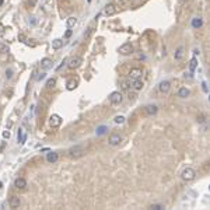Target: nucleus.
Returning a JSON list of instances; mask_svg holds the SVG:
<instances>
[{
	"mask_svg": "<svg viewBox=\"0 0 210 210\" xmlns=\"http://www.w3.org/2000/svg\"><path fill=\"white\" fill-rule=\"evenodd\" d=\"M3 137H4V139H10V132H9V130H4V132H3Z\"/></svg>",
	"mask_w": 210,
	"mask_h": 210,
	"instance_id": "nucleus-34",
	"label": "nucleus"
},
{
	"mask_svg": "<svg viewBox=\"0 0 210 210\" xmlns=\"http://www.w3.org/2000/svg\"><path fill=\"white\" fill-rule=\"evenodd\" d=\"M60 125H62V118L59 115H56V113L50 115V118H49V126L50 128H59Z\"/></svg>",
	"mask_w": 210,
	"mask_h": 210,
	"instance_id": "nucleus-5",
	"label": "nucleus"
},
{
	"mask_svg": "<svg viewBox=\"0 0 210 210\" xmlns=\"http://www.w3.org/2000/svg\"><path fill=\"white\" fill-rule=\"evenodd\" d=\"M67 154L70 158H80L85 154V147L83 144H76L67 150Z\"/></svg>",
	"mask_w": 210,
	"mask_h": 210,
	"instance_id": "nucleus-1",
	"label": "nucleus"
},
{
	"mask_svg": "<svg viewBox=\"0 0 210 210\" xmlns=\"http://www.w3.org/2000/svg\"><path fill=\"white\" fill-rule=\"evenodd\" d=\"M76 24H77V18H76V17H69V18H67V21H66L67 28H73Z\"/></svg>",
	"mask_w": 210,
	"mask_h": 210,
	"instance_id": "nucleus-22",
	"label": "nucleus"
},
{
	"mask_svg": "<svg viewBox=\"0 0 210 210\" xmlns=\"http://www.w3.org/2000/svg\"><path fill=\"white\" fill-rule=\"evenodd\" d=\"M14 186H16L17 189H24L27 186V181L24 178H17L16 181H14Z\"/></svg>",
	"mask_w": 210,
	"mask_h": 210,
	"instance_id": "nucleus-14",
	"label": "nucleus"
},
{
	"mask_svg": "<svg viewBox=\"0 0 210 210\" xmlns=\"http://www.w3.org/2000/svg\"><path fill=\"white\" fill-rule=\"evenodd\" d=\"M132 87H133V90H136V91H140V90L144 87V84H143V81L140 80V79H136V80L132 81Z\"/></svg>",
	"mask_w": 210,
	"mask_h": 210,
	"instance_id": "nucleus-17",
	"label": "nucleus"
},
{
	"mask_svg": "<svg viewBox=\"0 0 210 210\" xmlns=\"http://www.w3.org/2000/svg\"><path fill=\"white\" fill-rule=\"evenodd\" d=\"M189 94H191V91L186 87H181L178 90V97L179 98H186V97H189Z\"/></svg>",
	"mask_w": 210,
	"mask_h": 210,
	"instance_id": "nucleus-18",
	"label": "nucleus"
},
{
	"mask_svg": "<svg viewBox=\"0 0 210 210\" xmlns=\"http://www.w3.org/2000/svg\"><path fill=\"white\" fill-rule=\"evenodd\" d=\"M81 63H83V59H81L80 56H73V58L69 60L67 66H69L70 69H77V67H80Z\"/></svg>",
	"mask_w": 210,
	"mask_h": 210,
	"instance_id": "nucleus-8",
	"label": "nucleus"
},
{
	"mask_svg": "<svg viewBox=\"0 0 210 210\" xmlns=\"http://www.w3.org/2000/svg\"><path fill=\"white\" fill-rule=\"evenodd\" d=\"M107 130H108V128L102 125V126H99V128H98V129H97V132H95V133H97V136H101V134H104V133H107Z\"/></svg>",
	"mask_w": 210,
	"mask_h": 210,
	"instance_id": "nucleus-27",
	"label": "nucleus"
},
{
	"mask_svg": "<svg viewBox=\"0 0 210 210\" xmlns=\"http://www.w3.org/2000/svg\"><path fill=\"white\" fill-rule=\"evenodd\" d=\"M148 209H151V210H161V209H164V206H161V205H151Z\"/></svg>",
	"mask_w": 210,
	"mask_h": 210,
	"instance_id": "nucleus-32",
	"label": "nucleus"
},
{
	"mask_svg": "<svg viewBox=\"0 0 210 210\" xmlns=\"http://www.w3.org/2000/svg\"><path fill=\"white\" fill-rule=\"evenodd\" d=\"M146 1H147V0H134L133 4H132V7H133V9H137V7H140L142 4H144Z\"/></svg>",
	"mask_w": 210,
	"mask_h": 210,
	"instance_id": "nucleus-26",
	"label": "nucleus"
},
{
	"mask_svg": "<svg viewBox=\"0 0 210 210\" xmlns=\"http://www.w3.org/2000/svg\"><path fill=\"white\" fill-rule=\"evenodd\" d=\"M196 121H197V122H199V123H203V122H205V121H206V119H205V116H203V115H200V116H199V118H197V119H196Z\"/></svg>",
	"mask_w": 210,
	"mask_h": 210,
	"instance_id": "nucleus-35",
	"label": "nucleus"
},
{
	"mask_svg": "<svg viewBox=\"0 0 210 210\" xmlns=\"http://www.w3.org/2000/svg\"><path fill=\"white\" fill-rule=\"evenodd\" d=\"M4 30H6V28H4V25H3V24H0V36H1V35H4Z\"/></svg>",
	"mask_w": 210,
	"mask_h": 210,
	"instance_id": "nucleus-37",
	"label": "nucleus"
},
{
	"mask_svg": "<svg viewBox=\"0 0 210 210\" xmlns=\"http://www.w3.org/2000/svg\"><path fill=\"white\" fill-rule=\"evenodd\" d=\"M20 205H21L20 197H17V196H11V197H10V200H9V206H10L11 209H18Z\"/></svg>",
	"mask_w": 210,
	"mask_h": 210,
	"instance_id": "nucleus-12",
	"label": "nucleus"
},
{
	"mask_svg": "<svg viewBox=\"0 0 210 210\" xmlns=\"http://www.w3.org/2000/svg\"><path fill=\"white\" fill-rule=\"evenodd\" d=\"M121 142H122V136L119 134V133H113L111 134V137H109V140H108V143L111 146H119L121 144Z\"/></svg>",
	"mask_w": 210,
	"mask_h": 210,
	"instance_id": "nucleus-9",
	"label": "nucleus"
},
{
	"mask_svg": "<svg viewBox=\"0 0 210 210\" xmlns=\"http://www.w3.org/2000/svg\"><path fill=\"white\" fill-rule=\"evenodd\" d=\"M59 160V154L58 153H55V151H50L48 153V156H46V161L50 162V164H53V162H56Z\"/></svg>",
	"mask_w": 210,
	"mask_h": 210,
	"instance_id": "nucleus-16",
	"label": "nucleus"
},
{
	"mask_svg": "<svg viewBox=\"0 0 210 210\" xmlns=\"http://www.w3.org/2000/svg\"><path fill=\"white\" fill-rule=\"evenodd\" d=\"M35 3H36V0H30V1H28V6H30V7H34Z\"/></svg>",
	"mask_w": 210,
	"mask_h": 210,
	"instance_id": "nucleus-39",
	"label": "nucleus"
},
{
	"mask_svg": "<svg viewBox=\"0 0 210 210\" xmlns=\"http://www.w3.org/2000/svg\"><path fill=\"white\" fill-rule=\"evenodd\" d=\"M6 77L7 79H11L13 77V69H7L6 70Z\"/></svg>",
	"mask_w": 210,
	"mask_h": 210,
	"instance_id": "nucleus-33",
	"label": "nucleus"
},
{
	"mask_svg": "<svg viewBox=\"0 0 210 210\" xmlns=\"http://www.w3.org/2000/svg\"><path fill=\"white\" fill-rule=\"evenodd\" d=\"M97 18H98V17H95V20H94V21H93V23L88 25V28H87V32L84 34V36H85V38H88V36L93 34V31L95 30V27H97V21H98Z\"/></svg>",
	"mask_w": 210,
	"mask_h": 210,
	"instance_id": "nucleus-15",
	"label": "nucleus"
},
{
	"mask_svg": "<svg viewBox=\"0 0 210 210\" xmlns=\"http://www.w3.org/2000/svg\"><path fill=\"white\" fill-rule=\"evenodd\" d=\"M113 121H115V123H123L125 122V116H122V115H116L115 118H113Z\"/></svg>",
	"mask_w": 210,
	"mask_h": 210,
	"instance_id": "nucleus-28",
	"label": "nucleus"
},
{
	"mask_svg": "<svg viewBox=\"0 0 210 210\" xmlns=\"http://www.w3.org/2000/svg\"><path fill=\"white\" fill-rule=\"evenodd\" d=\"M133 50H134L133 45L129 44V42H126V44H123V45L119 48V53H121V55H130V53H133Z\"/></svg>",
	"mask_w": 210,
	"mask_h": 210,
	"instance_id": "nucleus-7",
	"label": "nucleus"
},
{
	"mask_svg": "<svg viewBox=\"0 0 210 210\" xmlns=\"http://www.w3.org/2000/svg\"><path fill=\"white\" fill-rule=\"evenodd\" d=\"M196 66H197V59H196V58H192L191 62H189V70H191V73L196 69Z\"/></svg>",
	"mask_w": 210,
	"mask_h": 210,
	"instance_id": "nucleus-25",
	"label": "nucleus"
},
{
	"mask_svg": "<svg viewBox=\"0 0 210 210\" xmlns=\"http://www.w3.org/2000/svg\"><path fill=\"white\" fill-rule=\"evenodd\" d=\"M30 23H31L32 25H35V23H36V20H35V17H31V20H30Z\"/></svg>",
	"mask_w": 210,
	"mask_h": 210,
	"instance_id": "nucleus-40",
	"label": "nucleus"
},
{
	"mask_svg": "<svg viewBox=\"0 0 210 210\" xmlns=\"http://www.w3.org/2000/svg\"><path fill=\"white\" fill-rule=\"evenodd\" d=\"M63 46V41L62 39H53L52 41V48L53 49H60Z\"/></svg>",
	"mask_w": 210,
	"mask_h": 210,
	"instance_id": "nucleus-24",
	"label": "nucleus"
},
{
	"mask_svg": "<svg viewBox=\"0 0 210 210\" xmlns=\"http://www.w3.org/2000/svg\"><path fill=\"white\" fill-rule=\"evenodd\" d=\"M181 3H186V1H189V0H179Z\"/></svg>",
	"mask_w": 210,
	"mask_h": 210,
	"instance_id": "nucleus-42",
	"label": "nucleus"
},
{
	"mask_svg": "<svg viewBox=\"0 0 210 210\" xmlns=\"http://www.w3.org/2000/svg\"><path fill=\"white\" fill-rule=\"evenodd\" d=\"M1 185H3V184H1V182H0V188H1Z\"/></svg>",
	"mask_w": 210,
	"mask_h": 210,
	"instance_id": "nucleus-44",
	"label": "nucleus"
},
{
	"mask_svg": "<svg viewBox=\"0 0 210 210\" xmlns=\"http://www.w3.org/2000/svg\"><path fill=\"white\" fill-rule=\"evenodd\" d=\"M10 50V48L7 46V45H4V44H0V53H7Z\"/></svg>",
	"mask_w": 210,
	"mask_h": 210,
	"instance_id": "nucleus-30",
	"label": "nucleus"
},
{
	"mask_svg": "<svg viewBox=\"0 0 210 210\" xmlns=\"http://www.w3.org/2000/svg\"><path fill=\"white\" fill-rule=\"evenodd\" d=\"M70 35H72V30H69V31H66V34H65V36H66V38H69Z\"/></svg>",
	"mask_w": 210,
	"mask_h": 210,
	"instance_id": "nucleus-41",
	"label": "nucleus"
},
{
	"mask_svg": "<svg viewBox=\"0 0 210 210\" xmlns=\"http://www.w3.org/2000/svg\"><path fill=\"white\" fill-rule=\"evenodd\" d=\"M77 84H79V81L76 80V79H70V80L66 83V88H67L69 91H72V90H74V88L77 87Z\"/></svg>",
	"mask_w": 210,
	"mask_h": 210,
	"instance_id": "nucleus-19",
	"label": "nucleus"
},
{
	"mask_svg": "<svg viewBox=\"0 0 210 210\" xmlns=\"http://www.w3.org/2000/svg\"><path fill=\"white\" fill-rule=\"evenodd\" d=\"M129 77L132 79V80L140 79V77H142V69H139V67H133V69H130Z\"/></svg>",
	"mask_w": 210,
	"mask_h": 210,
	"instance_id": "nucleus-10",
	"label": "nucleus"
},
{
	"mask_svg": "<svg viewBox=\"0 0 210 210\" xmlns=\"http://www.w3.org/2000/svg\"><path fill=\"white\" fill-rule=\"evenodd\" d=\"M109 101H111L112 105H121L122 101H123V97H122V94L119 91H113L112 94L109 95Z\"/></svg>",
	"mask_w": 210,
	"mask_h": 210,
	"instance_id": "nucleus-4",
	"label": "nucleus"
},
{
	"mask_svg": "<svg viewBox=\"0 0 210 210\" xmlns=\"http://www.w3.org/2000/svg\"><path fill=\"white\" fill-rule=\"evenodd\" d=\"M195 175H196V172H195L193 168H191V167H186L184 171H182V174H181V178L184 179V181H192L195 178Z\"/></svg>",
	"mask_w": 210,
	"mask_h": 210,
	"instance_id": "nucleus-3",
	"label": "nucleus"
},
{
	"mask_svg": "<svg viewBox=\"0 0 210 210\" xmlns=\"http://www.w3.org/2000/svg\"><path fill=\"white\" fill-rule=\"evenodd\" d=\"M41 67H42L44 70H48V69H50V67H52V60L48 59V58L42 59V60H41Z\"/></svg>",
	"mask_w": 210,
	"mask_h": 210,
	"instance_id": "nucleus-20",
	"label": "nucleus"
},
{
	"mask_svg": "<svg viewBox=\"0 0 210 210\" xmlns=\"http://www.w3.org/2000/svg\"><path fill=\"white\" fill-rule=\"evenodd\" d=\"M90 1H91V0H88V3H90Z\"/></svg>",
	"mask_w": 210,
	"mask_h": 210,
	"instance_id": "nucleus-45",
	"label": "nucleus"
},
{
	"mask_svg": "<svg viewBox=\"0 0 210 210\" xmlns=\"http://www.w3.org/2000/svg\"><path fill=\"white\" fill-rule=\"evenodd\" d=\"M25 140H27V134H25V132H24L23 128H20V129H18V133H17V142H18L20 144H24Z\"/></svg>",
	"mask_w": 210,
	"mask_h": 210,
	"instance_id": "nucleus-11",
	"label": "nucleus"
},
{
	"mask_svg": "<svg viewBox=\"0 0 210 210\" xmlns=\"http://www.w3.org/2000/svg\"><path fill=\"white\" fill-rule=\"evenodd\" d=\"M158 111V108H157V105H147L144 108V112L146 115H148V116H153V115H156Z\"/></svg>",
	"mask_w": 210,
	"mask_h": 210,
	"instance_id": "nucleus-13",
	"label": "nucleus"
},
{
	"mask_svg": "<svg viewBox=\"0 0 210 210\" xmlns=\"http://www.w3.org/2000/svg\"><path fill=\"white\" fill-rule=\"evenodd\" d=\"M175 60H181L184 58V46H179V48L175 50V55H174Z\"/></svg>",
	"mask_w": 210,
	"mask_h": 210,
	"instance_id": "nucleus-23",
	"label": "nucleus"
},
{
	"mask_svg": "<svg viewBox=\"0 0 210 210\" xmlns=\"http://www.w3.org/2000/svg\"><path fill=\"white\" fill-rule=\"evenodd\" d=\"M44 79H45V73H41V74H39V76H38V77H36V80H38V81L44 80Z\"/></svg>",
	"mask_w": 210,
	"mask_h": 210,
	"instance_id": "nucleus-36",
	"label": "nucleus"
},
{
	"mask_svg": "<svg viewBox=\"0 0 210 210\" xmlns=\"http://www.w3.org/2000/svg\"><path fill=\"white\" fill-rule=\"evenodd\" d=\"M1 4H3V0H0V6H1Z\"/></svg>",
	"mask_w": 210,
	"mask_h": 210,
	"instance_id": "nucleus-43",
	"label": "nucleus"
},
{
	"mask_svg": "<svg viewBox=\"0 0 210 210\" xmlns=\"http://www.w3.org/2000/svg\"><path fill=\"white\" fill-rule=\"evenodd\" d=\"M203 25V20L202 18H199V17H196L192 20V27H193L195 30H197V28H200Z\"/></svg>",
	"mask_w": 210,
	"mask_h": 210,
	"instance_id": "nucleus-21",
	"label": "nucleus"
},
{
	"mask_svg": "<svg viewBox=\"0 0 210 210\" xmlns=\"http://www.w3.org/2000/svg\"><path fill=\"white\" fill-rule=\"evenodd\" d=\"M55 84H56V80H55V79H49V80L46 81V87H48V88H53Z\"/></svg>",
	"mask_w": 210,
	"mask_h": 210,
	"instance_id": "nucleus-29",
	"label": "nucleus"
},
{
	"mask_svg": "<svg viewBox=\"0 0 210 210\" xmlns=\"http://www.w3.org/2000/svg\"><path fill=\"white\" fill-rule=\"evenodd\" d=\"M129 87H132V83H130V81H123V83H122V88H123V90H129Z\"/></svg>",
	"mask_w": 210,
	"mask_h": 210,
	"instance_id": "nucleus-31",
	"label": "nucleus"
},
{
	"mask_svg": "<svg viewBox=\"0 0 210 210\" xmlns=\"http://www.w3.org/2000/svg\"><path fill=\"white\" fill-rule=\"evenodd\" d=\"M170 90H171V83H170V81L164 80L158 84V93H160V94H164V95H165V94L170 93Z\"/></svg>",
	"mask_w": 210,
	"mask_h": 210,
	"instance_id": "nucleus-6",
	"label": "nucleus"
},
{
	"mask_svg": "<svg viewBox=\"0 0 210 210\" xmlns=\"http://www.w3.org/2000/svg\"><path fill=\"white\" fill-rule=\"evenodd\" d=\"M202 88H203V91H205V93H207V91H209V90H207V84H206V83H202Z\"/></svg>",
	"mask_w": 210,
	"mask_h": 210,
	"instance_id": "nucleus-38",
	"label": "nucleus"
},
{
	"mask_svg": "<svg viewBox=\"0 0 210 210\" xmlns=\"http://www.w3.org/2000/svg\"><path fill=\"white\" fill-rule=\"evenodd\" d=\"M119 6H121L119 3H109V4H107L105 9H104V14L105 16H113V14H116L119 11V9H121Z\"/></svg>",
	"mask_w": 210,
	"mask_h": 210,
	"instance_id": "nucleus-2",
	"label": "nucleus"
}]
</instances>
